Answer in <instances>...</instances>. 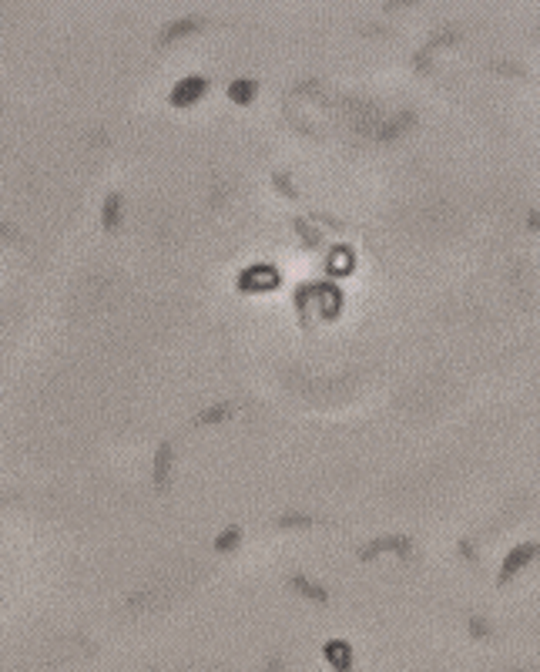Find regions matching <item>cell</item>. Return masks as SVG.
I'll list each match as a JSON object with an SVG mask.
<instances>
[{
  "instance_id": "cell-1",
  "label": "cell",
  "mask_w": 540,
  "mask_h": 672,
  "mask_svg": "<svg viewBox=\"0 0 540 672\" xmlns=\"http://www.w3.org/2000/svg\"><path fill=\"white\" fill-rule=\"evenodd\" d=\"M537 555H540V541H527V545H517L510 555L503 558V568H500V578H497V582H500V585H507L513 575L524 572V568H527V565H530L534 558H537Z\"/></svg>"
},
{
  "instance_id": "cell-2",
  "label": "cell",
  "mask_w": 540,
  "mask_h": 672,
  "mask_svg": "<svg viewBox=\"0 0 540 672\" xmlns=\"http://www.w3.org/2000/svg\"><path fill=\"white\" fill-rule=\"evenodd\" d=\"M208 91V81L202 78V74H188V78H181L175 88H171V95H168V101L171 104H178V108H188V104H195V101H202V95Z\"/></svg>"
},
{
  "instance_id": "cell-3",
  "label": "cell",
  "mask_w": 540,
  "mask_h": 672,
  "mask_svg": "<svg viewBox=\"0 0 540 672\" xmlns=\"http://www.w3.org/2000/svg\"><path fill=\"white\" fill-rule=\"evenodd\" d=\"M379 551H396L400 558H406L410 551H413V541L410 538H403V534H389V538H376V541H369L366 548H360V558L369 561L373 555H379Z\"/></svg>"
},
{
  "instance_id": "cell-4",
  "label": "cell",
  "mask_w": 540,
  "mask_h": 672,
  "mask_svg": "<svg viewBox=\"0 0 540 672\" xmlns=\"http://www.w3.org/2000/svg\"><path fill=\"white\" fill-rule=\"evenodd\" d=\"M322 656L333 666V672H352V645L343 639H329L322 645Z\"/></svg>"
},
{
  "instance_id": "cell-5",
  "label": "cell",
  "mask_w": 540,
  "mask_h": 672,
  "mask_svg": "<svg viewBox=\"0 0 540 672\" xmlns=\"http://www.w3.org/2000/svg\"><path fill=\"white\" fill-rule=\"evenodd\" d=\"M202 24H205V17H202V14L178 17V20H171V24L161 30L158 44H171V41H178V37H185V34H195V30H202Z\"/></svg>"
},
{
  "instance_id": "cell-6",
  "label": "cell",
  "mask_w": 540,
  "mask_h": 672,
  "mask_svg": "<svg viewBox=\"0 0 540 672\" xmlns=\"http://www.w3.org/2000/svg\"><path fill=\"white\" fill-rule=\"evenodd\" d=\"M171 464H175V454H171V444L161 440L158 450H154V488L165 491L168 481H171Z\"/></svg>"
},
{
  "instance_id": "cell-7",
  "label": "cell",
  "mask_w": 540,
  "mask_h": 672,
  "mask_svg": "<svg viewBox=\"0 0 540 672\" xmlns=\"http://www.w3.org/2000/svg\"><path fill=\"white\" fill-rule=\"evenodd\" d=\"M289 588H295L302 599H312V602H329V592H326V585L312 582V578H309V575H302V572H292L289 575Z\"/></svg>"
},
{
  "instance_id": "cell-8",
  "label": "cell",
  "mask_w": 540,
  "mask_h": 672,
  "mask_svg": "<svg viewBox=\"0 0 540 672\" xmlns=\"http://www.w3.org/2000/svg\"><path fill=\"white\" fill-rule=\"evenodd\" d=\"M278 282V272L276 266H252L242 280H238V286L242 289H269V286H276Z\"/></svg>"
},
{
  "instance_id": "cell-9",
  "label": "cell",
  "mask_w": 540,
  "mask_h": 672,
  "mask_svg": "<svg viewBox=\"0 0 540 672\" xmlns=\"http://www.w3.org/2000/svg\"><path fill=\"white\" fill-rule=\"evenodd\" d=\"M121 205H125L121 192H111V196L104 198V209H101V225H104L108 232H114V229L121 225Z\"/></svg>"
},
{
  "instance_id": "cell-10",
  "label": "cell",
  "mask_w": 540,
  "mask_h": 672,
  "mask_svg": "<svg viewBox=\"0 0 540 672\" xmlns=\"http://www.w3.org/2000/svg\"><path fill=\"white\" fill-rule=\"evenodd\" d=\"M255 95H259V81H252V78H235L228 84V98L235 104H249Z\"/></svg>"
},
{
  "instance_id": "cell-11",
  "label": "cell",
  "mask_w": 540,
  "mask_h": 672,
  "mask_svg": "<svg viewBox=\"0 0 540 672\" xmlns=\"http://www.w3.org/2000/svg\"><path fill=\"white\" fill-rule=\"evenodd\" d=\"M413 121H416L413 112H400L396 118H393V121H389V125H379V128H376V135H379L383 141H389V138H396V135H403L406 128H413Z\"/></svg>"
},
{
  "instance_id": "cell-12",
  "label": "cell",
  "mask_w": 540,
  "mask_h": 672,
  "mask_svg": "<svg viewBox=\"0 0 540 672\" xmlns=\"http://www.w3.org/2000/svg\"><path fill=\"white\" fill-rule=\"evenodd\" d=\"M238 545H242V532H238L235 524H228V528L215 538V551H235Z\"/></svg>"
},
{
  "instance_id": "cell-13",
  "label": "cell",
  "mask_w": 540,
  "mask_h": 672,
  "mask_svg": "<svg viewBox=\"0 0 540 672\" xmlns=\"http://www.w3.org/2000/svg\"><path fill=\"white\" fill-rule=\"evenodd\" d=\"M276 524L278 528H312V524H319V518H312V515H282Z\"/></svg>"
},
{
  "instance_id": "cell-14",
  "label": "cell",
  "mask_w": 540,
  "mask_h": 672,
  "mask_svg": "<svg viewBox=\"0 0 540 672\" xmlns=\"http://www.w3.org/2000/svg\"><path fill=\"white\" fill-rule=\"evenodd\" d=\"M228 417V404H215L208 407V410H202L198 417H195V424H215V420H225Z\"/></svg>"
},
{
  "instance_id": "cell-15",
  "label": "cell",
  "mask_w": 540,
  "mask_h": 672,
  "mask_svg": "<svg viewBox=\"0 0 540 672\" xmlns=\"http://www.w3.org/2000/svg\"><path fill=\"white\" fill-rule=\"evenodd\" d=\"M292 225H295V232H302V236H305V246H319V242H322V232H319V229H312L305 219H295Z\"/></svg>"
},
{
  "instance_id": "cell-16",
  "label": "cell",
  "mask_w": 540,
  "mask_h": 672,
  "mask_svg": "<svg viewBox=\"0 0 540 672\" xmlns=\"http://www.w3.org/2000/svg\"><path fill=\"white\" fill-rule=\"evenodd\" d=\"M470 632H473V639H490V625H484V618L480 616L470 618Z\"/></svg>"
},
{
  "instance_id": "cell-17",
  "label": "cell",
  "mask_w": 540,
  "mask_h": 672,
  "mask_svg": "<svg viewBox=\"0 0 540 672\" xmlns=\"http://www.w3.org/2000/svg\"><path fill=\"white\" fill-rule=\"evenodd\" d=\"M490 71H503V74H524L520 64H510V61H490Z\"/></svg>"
},
{
  "instance_id": "cell-18",
  "label": "cell",
  "mask_w": 540,
  "mask_h": 672,
  "mask_svg": "<svg viewBox=\"0 0 540 672\" xmlns=\"http://www.w3.org/2000/svg\"><path fill=\"white\" fill-rule=\"evenodd\" d=\"M276 182L282 185L286 196H295V188H292V182H289V172H276Z\"/></svg>"
},
{
  "instance_id": "cell-19",
  "label": "cell",
  "mask_w": 540,
  "mask_h": 672,
  "mask_svg": "<svg viewBox=\"0 0 540 672\" xmlns=\"http://www.w3.org/2000/svg\"><path fill=\"white\" fill-rule=\"evenodd\" d=\"M265 672H286V669H282V659L272 656L269 662H265Z\"/></svg>"
}]
</instances>
